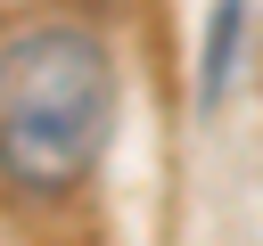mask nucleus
Listing matches in <instances>:
<instances>
[{
	"instance_id": "nucleus-1",
	"label": "nucleus",
	"mask_w": 263,
	"mask_h": 246,
	"mask_svg": "<svg viewBox=\"0 0 263 246\" xmlns=\"http://www.w3.org/2000/svg\"><path fill=\"white\" fill-rule=\"evenodd\" d=\"M115 131V66L82 25H33L0 49V180L66 197Z\"/></svg>"
},
{
	"instance_id": "nucleus-2",
	"label": "nucleus",
	"mask_w": 263,
	"mask_h": 246,
	"mask_svg": "<svg viewBox=\"0 0 263 246\" xmlns=\"http://www.w3.org/2000/svg\"><path fill=\"white\" fill-rule=\"evenodd\" d=\"M238 41H247V0H214V25H205V90H197V107H222L230 66H238Z\"/></svg>"
}]
</instances>
